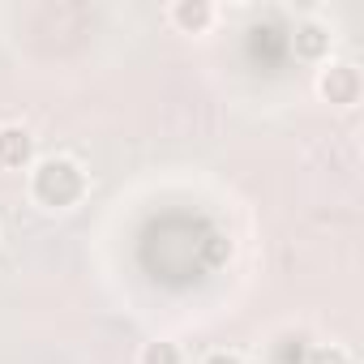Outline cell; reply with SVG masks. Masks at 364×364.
Returning <instances> with one entry per match:
<instances>
[{
  "label": "cell",
  "mask_w": 364,
  "mask_h": 364,
  "mask_svg": "<svg viewBox=\"0 0 364 364\" xmlns=\"http://www.w3.org/2000/svg\"><path fill=\"white\" fill-rule=\"evenodd\" d=\"M82 193H86V171H82V163H73L65 154L35 159V167H31V198L43 210H69V206L82 202Z\"/></svg>",
  "instance_id": "6da1fadb"
},
{
  "label": "cell",
  "mask_w": 364,
  "mask_h": 364,
  "mask_svg": "<svg viewBox=\"0 0 364 364\" xmlns=\"http://www.w3.org/2000/svg\"><path fill=\"white\" fill-rule=\"evenodd\" d=\"M360 90H364L360 69L347 65V60L326 65L321 77H317V95H321L326 103H334V107H355V103H360Z\"/></svg>",
  "instance_id": "7a4b0ae2"
},
{
  "label": "cell",
  "mask_w": 364,
  "mask_h": 364,
  "mask_svg": "<svg viewBox=\"0 0 364 364\" xmlns=\"http://www.w3.org/2000/svg\"><path fill=\"white\" fill-rule=\"evenodd\" d=\"M0 167L5 171H26L35 167V137L22 124H0Z\"/></svg>",
  "instance_id": "3957f363"
},
{
  "label": "cell",
  "mask_w": 364,
  "mask_h": 364,
  "mask_svg": "<svg viewBox=\"0 0 364 364\" xmlns=\"http://www.w3.org/2000/svg\"><path fill=\"white\" fill-rule=\"evenodd\" d=\"M215 22V5L210 0H176L171 5V26L185 35H202Z\"/></svg>",
  "instance_id": "277c9868"
},
{
  "label": "cell",
  "mask_w": 364,
  "mask_h": 364,
  "mask_svg": "<svg viewBox=\"0 0 364 364\" xmlns=\"http://www.w3.org/2000/svg\"><path fill=\"white\" fill-rule=\"evenodd\" d=\"M291 48L304 60H321V56H330V31L321 22H300L296 35H291Z\"/></svg>",
  "instance_id": "5b68a950"
},
{
  "label": "cell",
  "mask_w": 364,
  "mask_h": 364,
  "mask_svg": "<svg viewBox=\"0 0 364 364\" xmlns=\"http://www.w3.org/2000/svg\"><path fill=\"white\" fill-rule=\"evenodd\" d=\"M270 355H274V364H304L309 360V334L304 330L279 334V343L270 347Z\"/></svg>",
  "instance_id": "8992f818"
},
{
  "label": "cell",
  "mask_w": 364,
  "mask_h": 364,
  "mask_svg": "<svg viewBox=\"0 0 364 364\" xmlns=\"http://www.w3.org/2000/svg\"><path fill=\"white\" fill-rule=\"evenodd\" d=\"M137 364H185V355H180V347L171 338H154V343L141 347Z\"/></svg>",
  "instance_id": "52a82bcc"
},
{
  "label": "cell",
  "mask_w": 364,
  "mask_h": 364,
  "mask_svg": "<svg viewBox=\"0 0 364 364\" xmlns=\"http://www.w3.org/2000/svg\"><path fill=\"white\" fill-rule=\"evenodd\" d=\"M304 364H351V355L330 343V347H309V360Z\"/></svg>",
  "instance_id": "ba28073f"
},
{
  "label": "cell",
  "mask_w": 364,
  "mask_h": 364,
  "mask_svg": "<svg viewBox=\"0 0 364 364\" xmlns=\"http://www.w3.org/2000/svg\"><path fill=\"white\" fill-rule=\"evenodd\" d=\"M206 364H245V360H240L236 351H210V355H206Z\"/></svg>",
  "instance_id": "9c48e42d"
}]
</instances>
